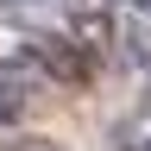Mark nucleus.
Wrapping results in <instances>:
<instances>
[{"mask_svg": "<svg viewBox=\"0 0 151 151\" xmlns=\"http://www.w3.org/2000/svg\"><path fill=\"white\" fill-rule=\"evenodd\" d=\"M88 0H0V25L32 38V32H63Z\"/></svg>", "mask_w": 151, "mask_h": 151, "instance_id": "2", "label": "nucleus"}, {"mask_svg": "<svg viewBox=\"0 0 151 151\" xmlns=\"http://www.w3.org/2000/svg\"><path fill=\"white\" fill-rule=\"evenodd\" d=\"M19 69H32L44 88H94V76H101V63L76 44L69 32H32L25 44H19Z\"/></svg>", "mask_w": 151, "mask_h": 151, "instance_id": "1", "label": "nucleus"}, {"mask_svg": "<svg viewBox=\"0 0 151 151\" xmlns=\"http://www.w3.org/2000/svg\"><path fill=\"white\" fill-rule=\"evenodd\" d=\"M38 101H44V82L32 69H19V63L0 69V126H25L38 113Z\"/></svg>", "mask_w": 151, "mask_h": 151, "instance_id": "3", "label": "nucleus"}, {"mask_svg": "<svg viewBox=\"0 0 151 151\" xmlns=\"http://www.w3.org/2000/svg\"><path fill=\"white\" fill-rule=\"evenodd\" d=\"M113 145H120V151H151V94L113 126Z\"/></svg>", "mask_w": 151, "mask_h": 151, "instance_id": "4", "label": "nucleus"}]
</instances>
